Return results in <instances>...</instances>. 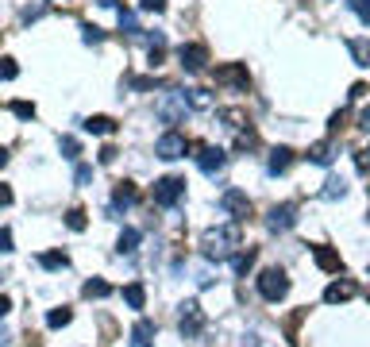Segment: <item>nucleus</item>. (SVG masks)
Instances as JSON below:
<instances>
[{
    "instance_id": "f257e3e1",
    "label": "nucleus",
    "mask_w": 370,
    "mask_h": 347,
    "mask_svg": "<svg viewBox=\"0 0 370 347\" xmlns=\"http://www.w3.org/2000/svg\"><path fill=\"white\" fill-rule=\"evenodd\" d=\"M201 247H205V259L208 262H224V259H235L243 247V232H240V220L235 224H224V228H208L201 236Z\"/></svg>"
},
{
    "instance_id": "f03ea898",
    "label": "nucleus",
    "mask_w": 370,
    "mask_h": 347,
    "mask_svg": "<svg viewBox=\"0 0 370 347\" xmlns=\"http://www.w3.org/2000/svg\"><path fill=\"white\" fill-rule=\"evenodd\" d=\"M259 294H262V301H282V297L289 294V278H286V270H278V266H267L259 274Z\"/></svg>"
},
{
    "instance_id": "7ed1b4c3",
    "label": "nucleus",
    "mask_w": 370,
    "mask_h": 347,
    "mask_svg": "<svg viewBox=\"0 0 370 347\" xmlns=\"http://www.w3.org/2000/svg\"><path fill=\"white\" fill-rule=\"evenodd\" d=\"M189 108H193V105H189V93H166V97L155 105V112H158L163 124H182Z\"/></svg>"
},
{
    "instance_id": "20e7f679",
    "label": "nucleus",
    "mask_w": 370,
    "mask_h": 347,
    "mask_svg": "<svg viewBox=\"0 0 370 347\" xmlns=\"http://www.w3.org/2000/svg\"><path fill=\"white\" fill-rule=\"evenodd\" d=\"M185 197V177H158L155 182V204H163V209H170V204H178Z\"/></svg>"
},
{
    "instance_id": "39448f33",
    "label": "nucleus",
    "mask_w": 370,
    "mask_h": 347,
    "mask_svg": "<svg viewBox=\"0 0 370 347\" xmlns=\"http://www.w3.org/2000/svg\"><path fill=\"white\" fill-rule=\"evenodd\" d=\"M216 86H227V89L247 93V89H251V73H247L243 62H227V66H220V70H216Z\"/></svg>"
},
{
    "instance_id": "423d86ee",
    "label": "nucleus",
    "mask_w": 370,
    "mask_h": 347,
    "mask_svg": "<svg viewBox=\"0 0 370 347\" xmlns=\"http://www.w3.org/2000/svg\"><path fill=\"white\" fill-rule=\"evenodd\" d=\"M185 151H189V139L182 135V131H166V135H158V143H155V155L166 158V162L185 158Z\"/></svg>"
},
{
    "instance_id": "0eeeda50",
    "label": "nucleus",
    "mask_w": 370,
    "mask_h": 347,
    "mask_svg": "<svg viewBox=\"0 0 370 347\" xmlns=\"http://www.w3.org/2000/svg\"><path fill=\"white\" fill-rule=\"evenodd\" d=\"M220 209H224L232 220L243 224L247 217H251V197H247L243 190H224V193H220Z\"/></svg>"
},
{
    "instance_id": "6e6552de",
    "label": "nucleus",
    "mask_w": 370,
    "mask_h": 347,
    "mask_svg": "<svg viewBox=\"0 0 370 347\" xmlns=\"http://www.w3.org/2000/svg\"><path fill=\"white\" fill-rule=\"evenodd\" d=\"M178 58H182V70L201 73L208 66V46L205 43H182V46H178Z\"/></svg>"
},
{
    "instance_id": "1a4fd4ad",
    "label": "nucleus",
    "mask_w": 370,
    "mask_h": 347,
    "mask_svg": "<svg viewBox=\"0 0 370 347\" xmlns=\"http://www.w3.org/2000/svg\"><path fill=\"white\" fill-rule=\"evenodd\" d=\"M178 328H182L185 340L201 336V328H205V309L197 305V301H185V305H182V316H178Z\"/></svg>"
},
{
    "instance_id": "9d476101",
    "label": "nucleus",
    "mask_w": 370,
    "mask_h": 347,
    "mask_svg": "<svg viewBox=\"0 0 370 347\" xmlns=\"http://www.w3.org/2000/svg\"><path fill=\"white\" fill-rule=\"evenodd\" d=\"M224 162H227V155L220 151V147H208V143H201L197 147V166L212 177V174H220L224 170Z\"/></svg>"
},
{
    "instance_id": "9b49d317",
    "label": "nucleus",
    "mask_w": 370,
    "mask_h": 347,
    "mask_svg": "<svg viewBox=\"0 0 370 347\" xmlns=\"http://www.w3.org/2000/svg\"><path fill=\"white\" fill-rule=\"evenodd\" d=\"M293 224H297V204H274L270 217H267L270 232H289Z\"/></svg>"
},
{
    "instance_id": "f8f14e48",
    "label": "nucleus",
    "mask_w": 370,
    "mask_h": 347,
    "mask_svg": "<svg viewBox=\"0 0 370 347\" xmlns=\"http://www.w3.org/2000/svg\"><path fill=\"white\" fill-rule=\"evenodd\" d=\"M355 294H359V286L344 278V282H332V286L324 289V301H328V305H344V301H351Z\"/></svg>"
},
{
    "instance_id": "ddd939ff",
    "label": "nucleus",
    "mask_w": 370,
    "mask_h": 347,
    "mask_svg": "<svg viewBox=\"0 0 370 347\" xmlns=\"http://www.w3.org/2000/svg\"><path fill=\"white\" fill-rule=\"evenodd\" d=\"M312 262H317L324 274H336L339 266H344V259H339V251H332V247H312Z\"/></svg>"
},
{
    "instance_id": "4468645a",
    "label": "nucleus",
    "mask_w": 370,
    "mask_h": 347,
    "mask_svg": "<svg viewBox=\"0 0 370 347\" xmlns=\"http://www.w3.org/2000/svg\"><path fill=\"white\" fill-rule=\"evenodd\" d=\"M139 201V190L131 182H116V190H112V204L116 209H131V204Z\"/></svg>"
},
{
    "instance_id": "2eb2a0df",
    "label": "nucleus",
    "mask_w": 370,
    "mask_h": 347,
    "mask_svg": "<svg viewBox=\"0 0 370 347\" xmlns=\"http://www.w3.org/2000/svg\"><path fill=\"white\" fill-rule=\"evenodd\" d=\"M289 166H293V151H289V147H274V151H270V162H267V170H270V174H286Z\"/></svg>"
},
{
    "instance_id": "dca6fc26",
    "label": "nucleus",
    "mask_w": 370,
    "mask_h": 347,
    "mask_svg": "<svg viewBox=\"0 0 370 347\" xmlns=\"http://www.w3.org/2000/svg\"><path fill=\"white\" fill-rule=\"evenodd\" d=\"M155 343V321H139L131 328V347H150Z\"/></svg>"
},
{
    "instance_id": "f3484780",
    "label": "nucleus",
    "mask_w": 370,
    "mask_h": 347,
    "mask_svg": "<svg viewBox=\"0 0 370 347\" xmlns=\"http://www.w3.org/2000/svg\"><path fill=\"white\" fill-rule=\"evenodd\" d=\"M81 128L89 131V135H112V131H116V120L112 116H89Z\"/></svg>"
},
{
    "instance_id": "a211bd4d",
    "label": "nucleus",
    "mask_w": 370,
    "mask_h": 347,
    "mask_svg": "<svg viewBox=\"0 0 370 347\" xmlns=\"http://www.w3.org/2000/svg\"><path fill=\"white\" fill-rule=\"evenodd\" d=\"M220 120H224V128H227V131H243L247 124H251L243 108H224V112H220Z\"/></svg>"
},
{
    "instance_id": "6ab92c4d",
    "label": "nucleus",
    "mask_w": 370,
    "mask_h": 347,
    "mask_svg": "<svg viewBox=\"0 0 370 347\" xmlns=\"http://www.w3.org/2000/svg\"><path fill=\"white\" fill-rule=\"evenodd\" d=\"M39 266L43 270H66V266H70V255H66V251H43Z\"/></svg>"
},
{
    "instance_id": "aec40b11",
    "label": "nucleus",
    "mask_w": 370,
    "mask_h": 347,
    "mask_svg": "<svg viewBox=\"0 0 370 347\" xmlns=\"http://www.w3.org/2000/svg\"><path fill=\"white\" fill-rule=\"evenodd\" d=\"M347 51L355 66H370V39H347Z\"/></svg>"
},
{
    "instance_id": "412c9836",
    "label": "nucleus",
    "mask_w": 370,
    "mask_h": 347,
    "mask_svg": "<svg viewBox=\"0 0 370 347\" xmlns=\"http://www.w3.org/2000/svg\"><path fill=\"white\" fill-rule=\"evenodd\" d=\"M332 158H336V147H332V143H312V147H309V162L328 166Z\"/></svg>"
},
{
    "instance_id": "4be33fe9",
    "label": "nucleus",
    "mask_w": 370,
    "mask_h": 347,
    "mask_svg": "<svg viewBox=\"0 0 370 347\" xmlns=\"http://www.w3.org/2000/svg\"><path fill=\"white\" fill-rule=\"evenodd\" d=\"M135 247H139V232L135 228H123L120 239H116V251H120V255H135Z\"/></svg>"
},
{
    "instance_id": "5701e85b",
    "label": "nucleus",
    "mask_w": 370,
    "mask_h": 347,
    "mask_svg": "<svg viewBox=\"0 0 370 347\" xmlns=\"http://www.w3.org/2000/svg\"><path fill=\"white\" fill-rule=\"evenodd\" d=\"M344 193H347V182H344V177H336V174H332L328 182H324V190H320V197H324V201H339Z\"/></svg>"
},
{
    "instance_id": "b1692460",
    "label": "nucleus",
    "mask_w": 370,
    "mask_h": 347,
    "mask_svg": "<svg viewBox=\"0 0 370 347\" xmlns=\"http://www.w3.org/2000/svg\"><path fill=\"white\" fill-rule=\"evenodd\" d=\"M123 301H128L131 309H143V305H147V289H143V282H131L128 289H123Z\"/></svg>"
},
{
    "instance_id": "393cba45",
    "label": "nucleus",
    "mask_w": 370,
    "mask_h": 347,
    "mask_svg": "<svg viewBox=\"0 0 370 347\" xmlns=\"http://www.w3.org/2000/svg\"><path fill=\"white\" fill-rule=\"evenodd\" d=\"M81 294L89 297V301H93V297H97V301H101V297H108V294H112V286L104 282V278H89V282H85V289H81Z\"/></svg>"
},
{
    "instance_id": "a878e982",
    "label": "nucleus",
    "mask_w": 370,
    "mask_h": 347,
    "mask_svg": "<svg viewBox=\"0 0 370 347\" xmlns=\"http://www.w3.org/2000/svg\"><path fill=\"white\" fill-rule=\"evenodd\" d=\"M255 266V247L251 251H240V255L232 259V270H235V278H247V270Z\"/></svg>"
},
{
    "instance_id": "bb28decb",
    "label": "nucleus",
    "mask_w": 370,
    "mask_h": 347,
    "mask_svg": "<svg viewBox=\"0 0 370 347\" xmlns=\"http://www.w3.org/2000/svg\"><path fill=\"white\" fill-rule=\"evenodd\" d=\"M255 147H259V135H255L251 128L235 131V151H255Z\"/></svg>"
},
{
    "instance_id": "cd10ccee",
    "label": "nucleus",
    "mask_w": 370,
    "mask_h": 347,
    "mask_svg": "<svg viewBox=\"0 0 370 347\" xmlns=\"http://www.w3.org/2000/svg\"><path fill=\"white\" fill-rule=\"evenodd\" d=\"M185 93H189V105H193L197 112H208V108H212V97H208L205 89H185Z\"/></svg>"
},
{
    "instance_id": "c85d7f7f",
    "label": "nucleus",
    "mask_w": 370,
    "mask_h": 347,
    "mask_svg": "<svg viewBox=\"0 0 370 347\" xmlns=\"http://www.w3.org/2000/svg\"><path fill=\"white\" fill-rule=\"evenodd\" d=\"M62 158H70V162H78V155H81V143H78V139H73V135H62Z\"/></svg>"
},
{
    "instance_id": "c756f323",
    "label": "nucleus",
    "mask_w": 370,
    "mask_h": 347,
    "mask_svg": "<svg viewBox=\"0 0 370 347\" xmlns=\"http://www.w3.org/2000/svg\"><path fill=\"white\" fill-rule=\"evenodd\" d=\"M8 112H12V116H20V120H35V105H31V100H12Z\"/></svg>"
},
{
    "instance_id": "7c9ffc66",
    "label": "nucleus",
    "mask_w": 370,
    "mask_h": 347,
    "mask_svg": "<svg viewBox=\"0 0 370 347\" xmlns=\"http://www.w3.org/2000/svg\"><path fill=\"white\" fill-rule=\"evenodd\" d=\"M85 224H89V220H85V209H70V212H66V228H70V232H85Z\"/></svg>"
},
{
    "instance_id": "2f4dec72",
    "label": "nucleus",
    "mask_w": 370,
    "mask_h": 347,
    "mask_svg": "<svg viewBox=\"0 0 370 347\" xmlns=\"http://www.w3.org/2000/svg\"><path fill=\"white\" fill-rule=\"evenodd\" d=\"M70 321H73L70 309H51V316H46V324H51V328H66Z\"/></svg>"
},
{
    "instance_id": "473e14b6",
    "label": "nucleus",
    "mask_w": 370,
    "mask_h": 347,
    "mask_svg": "<svg viewBox=\"0 0 370 347\" xmlns=\"http://www.w3.org/2000/svg\"><path fill=\"white\" fill-rule=\"evenodd\" d=\"M120 27L128 35H139V20H135V12H128V8H120Z\"/></svg>"
},
{
    "instance_id": "72a5a7b5",
    "label": "nucleus",
    "mask_w": 370,
    "mask_h": 347,
    "mask_svg": "<svg viewBox=\"0 0 370 347\" xmlns=\"http://www.w3.org/2000/svg\"><path fill=\"white\" fill-rule=\"evenodd\" d=\"M347 4H351V12H355L359 20L370 24V0H347Z\"/></svg>"
},
{
    "instance_id": "f704fd0d",
    "label": "nucleus",
    "mask_w": 370,
    "mask_h": 347,
    "mask_svg": "<svg viewBox=\"0 0 370 347\" xmlns=\"http://www.w3.org/2000/svg\"><path fill=\"white\" fill-rule=\"evenodd\" d=\"M81 39L89 43V46H97V43H104V31H101V27H93V24H85V35H81Z\"/></svg>"
},
{
    "instance_id": "c9c22d12",
    "label": "nucleus",
    "mask_w": 370,
    "mask_h": 347,
    "mask_svg": "<svg viewBox=\"0 0 370 347\" xmlns=\"http://www.w3.org/2000/svg\"><path fill=\"white\" fill-rule=\"evenodd\" d=\"M355 166H359V174L370 170V147H359V151H355Z\"/></svg>"
},
{
    "instance_id": "e433bc0d",
    "label": "nucleus",
    "mask_w": 370,
    "mask_h": 347,
    "mask_svg": "<svg viewBox=\"0 0 370 347\" xmlns=\"http://www.w3.org/2000/svg\"><path fill=\"white\" fill-rule=\"evenodd\" d=\"M139 8H143V12H166V0H139Z\"/></svg>"
},
{
    "instance_id": "4c0bfd02",
    "label": "nucleus",
    "mask_w": 370,
    "mask_h": 347,
    "mask_svg": "<svg viewBox=\"0 0 370 347\" xmlns=\"http://www.w3.org/2000/svg\"><path fill=\"white\" fill-rule=\"evenodd\" d=\"M197 286H212V270L208 266H197Z\"/></svg>"
},
{
    "instance_id": "58836bf2",
    "label": "nucleus",
    "mask_w": 370,
    "mask_h": 347,
    "mask_svg": "<svg viewBox=\"0 0 370 347\" xmlns=\"http://www.w3.org/2000/svg\"><path fill=\"white\" fill-rule=\"evenodd\" d=\"M93 182V166H78V185H89Z\"/></svg>"
},
{
    "instance_id": "ea45409f",
    "label": "nucleus",
    "mask_w": 370,
    "mask_h": 347,
    "mask_svg": "<svg viewBox=\"0 0 370 347\" xmlns=\"http://www.w3.org/2000/svg\"><path fill=\"white\" fill-rule=\"evenodd\" d=\"M366 93H370V89L363 86V81H355V86H351V100H363Z\"/></svg>"
},
{
    "instance_id": "a19ab883",
    "label": "nucleus",
    "mask_w": 370,
    "mask_h": 347,
    "mask_svg": "<svg viewBox=\"0 0 370 347\" xmlns=\"http://www.w3.org/2000/svg\"><path fill=\"white\" fill-rule=\"evenodd\" d=\"M101 162H104V166L116 162V147H101Z\"/></svg>"
},
{
    "instance_id": "79ce46f5",
    "label": "nucleus",
    "mask_w": 370,
    "mask_h": 347,
    "mask_svg": "<svg viewBox=\"0 0 370 347\" xmlns=\"http://www.w3.org/2000/svg\"><path fill=\"white\" fill-rule=\"evenodd\" d=\"M0 73H4V81H12V78H16V62L4 58V70H0Z\"/></svg>"
},
{
    "instance_id": "37998d69",
    "label": "nucleus",
    "mask_w": 370,
    "mask_h": 347,
    "mask_svg": "<svg viewBox=\"0 0 370 347\" xmlns=\"http://www.w3.org/2000/svg\"><path fill=\"white\" fill-rule=\"evenodd\" d=\"M39 16H43V8H24V20H27V24L39 20Z\"/></svg>"
},
{
    "instance_id": "c03bdc74",
    "label": "nucleus",
    "mask_w": 370,
    "mask_h": 347,
    "mask_svg": "<svg viewBox=\"0 0 370 347\" xmlns=\"http://www.w3.org/2000/svg\"><path fill=\"white\" fill-rule=\"evenodd\" d=\"M359 128H363V131H370V108H363V112H359Z\"/></svg>"
},
{
    "instance_id": "a18cd8bd",
    "label": "nucleus",
    "mask_w": 370,
    "mask_h": 347,
    "mask_svg": "<svg viewBox=\"0 0 370 347\" xmlns=\"http://www.w3.org/2000/svg\"><path fill=\"white\" fill-rule=\"evenodd\" d=\"M51 8H58V12H70V8H73V0H51Z\"/></svg>"
},
{
    "instance_id": "49530a36",
    "label": "nucleus",
    "mask_w": 370,
    "mask_h": 347,
    "mask_svg": "<svg viewBox=\"0 0 370 347\" xmlns=\"http://www.w3.org/2000/svg\"><path fill=\"white\" fill-rule=\"evenodd\" d=\"M97 4H101V8H112V4H116V0H97Z\"/></svg>"
}]
</instances>
